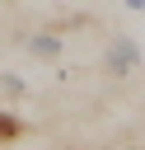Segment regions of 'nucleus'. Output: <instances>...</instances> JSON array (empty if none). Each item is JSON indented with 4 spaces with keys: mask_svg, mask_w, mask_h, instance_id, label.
Instances as JSON below:
<instances>
[{
    "mask_svg": "<svg viewBox=\"0 0 145 150\" xmlns=\"http://www.w3.org/2000/svg\"><path fill=\"white\" fill-rule=\"evenodd\" d=\"M136 61H140V47H136L131 38H112V42H108V52H103V70H108L112 80L131 75V70H136Z\"/></svg>",
    "mask_w": 145,
    "mask_h": 150,
    "instance_id": "f257e3e1",
    "label": "nucleus"
},
{
    "mask_svg": "<svg viewBox=\"0 0 145 150\" xmlns=\"http://www.w3.org/2000/svg\"><path fill=\"white\" fill-rule=\"evenodd\" d=\"M28 52H33V56H61V38H51V33H33V38H28Z\"/></svg>",
    "mask_w": 145,
    "mask_h": 150,
    "instance_id": "f03ea898",
    "label": "nucleus"
},
{
    "mask_svg": "<svg viewBox=\"0 0 145 150\" xmlns=\"http://www.w3.org/2000/svg\"><path fill=\"white\" fill-rule=\"evenodd\" d=\"M19 131H23V122H19V117H9V112H0V141H14Z\"/></svg>",
    "mask_w": 145,
    "mask_h": 150,
    "instance_id": "7ed1b4c3",
    "label": "nucleus"
},
{
    "mask_svg": "<svg viewBox=\"0 0 145 150\" xmlns=\"http://www.w3.org/2000/svg\"><path fill=\"white\" fill-rule=\"evenodd\" d=\"M126 9H145V0H126Z\"/></svg>",
    "mask_w": 145,
    "mask_h": 150,
    "instance_id": "20e7f679",
    "label": "nucleus"
}]
</instances>
